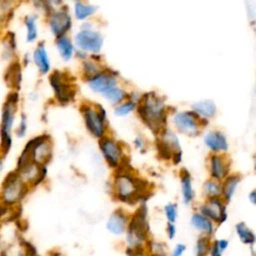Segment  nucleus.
Segmentation results:
<instances>
[{
    "label": "nucleus",
    "mask_w": 256,
    "mask_h": 256,
    "mask_svg": "<svg viewBox=\"0 0 256 256\" xmlns=\"http://www.w3.org/2000/svg\"><path fill=\"white\" fill-rule=\"evenodd\" d=\"M27 128H28L27 116H26L25 113H21V115L19 117L18 124H17L16 128L14 129L15 136L17 138H23L26 135V133H27Z\"/></svg>",
    "instance_id": "c756f323"
},
{
    "label": "nucleus",
    "mask_w": 256,
    "mask_h": 256,
    "mask_svg": "<svg viewBox=\"0 0 256 256\" xmlns=\"http://www.w3.org/2000/svg\"><path fill=\"white\" fill-rule=\"evenodd\" d=\"M4 81L13 91L21 89L22 83V66L18 60L10 62L4 72Z\"/></svg>",
    "instance_id": "9b49d317"
},
{
    "label": "nucleus",
    "mask_w": 256,
    "mask_h": 256,
    "mask_svg": "<svg viewBox=\"0 0 256 256\" xmlns=\"http://www.w3.org/2000/svg\"><path fill=\"white\" fill-rule=\"evenodd\" d=\"M204 190L209 196H217L220 192V187L216 182L213 181H207L204 184Z\"/></svg>",
    "instance_id": "2f4dec72"
},
{
    "label": "nucleus",
    "mask_w": 256,
    "mask_h": 256,
    "mask_svg": "<svg viewBox=\"0 0 256 256\" xmlns=\"http://www.w3.org/2000/svg\"><path fill=\"white\" fill-rule=\"evenodd\" d=\"M22 246H23V249H24L25 256H37V249L35 248V246L31 242H29V241H27L23 238L22 239Z\"/></svg>",
    "instance_id": "72a5a7b5"
},
{
    "label": "nucleus",
    "mask_w": 256,
    "mask_h": 256,
    "mask_svg": "<svg viewBox=\"0 0 256 256\" xmlns=\"http://www.w3.org/2000/svg\"><path fill=\"white\" fill-rule=\"evenodd\" d=\"M217 244H218V247H219V249H220L221 251L225 250V249L228 247V241H227V240H224V239L217 241Z\"/></svg>",
    "instance_id": "a19ab883"
},
{
    "label": "nucleus",
    "mask_w": 256,
    "mask_h": 256,
    "mask_svg": "<svg viewBox=\"0 0 256 256\" xmlns=\"http://www.w3.org/2000/svg\"><path fill=\"white\" fill-rule=\"evenodd\" d=\"M20 100L19 92L11 90L7 95L0 116V155L5 158L13 145L12 132L14 130L18 103Z\"/></svg>",
    "instance_id": "f257e3e1"
},
{
    "label": "nucleus",
    "mask_w": 256,
    "mask_h": 256,
    "mask_svg": "<svg viewBox=\"0 0 256 256\" xmlns=\"http://www.w3.org/2000/svg\"><path fill=\"white\" fill-rule=\"evenodd\" d=\"M146 215L147 209L144 205H142L138 208V210L132 217L128 225L127 233V241L130 244V247L139 246L146 239L148 231Z\"/></svg>",
    "instance_id": "39448f33"
},
{
    "label": "nucleus",
    "mask_w": 256,
    "mask_h": 256,
    "mask_svg": "<svg viewBox=\"0 0 256 256\" xmlns=\"http://www.w3.org/2000/svg\"><path fill=\"white\" fill-rule=\"evenodd\" d=\"M192 108L195 110V112L205 117H212L216 113L215 104L211 100H204L201 102H197L193 104Z\"/></svg>",
    "instance_id": "5701e85b"
},
{
    "label": "nucleus",
    "mask_w": 256,
    "mask_h": 256,
    "mask_svg": "<svg viewBox=\"0 0 256 256\" xmlns=\"http://www.w3.org/2000/svg\"><path fill=\"white\" fill-rule=\"evenodd\" d=\"M17 51L16 35L13 31H7L2 41L1 56L6 61H14Z\"/></svg>",
    "instance_id": "dca6fc26"
},
{
    "label": "nucleus",
    "mask_w": 256,
    "mask_h": 256,
    "mask_svg": "<svg viewBox=\"0 0 256 256\" xmlns=\"http://www.w3.org/2000/svg\"><path fill=\"white\" fill-rule=\"evenodd\" d=\"M37 256H39V255H37Z\"/></svg>",
    "instance_id": "a18cd8bd"
},
{
    "label": "nucleus",
    "mask_w": 256,
    "mask_h": 256,
    "mask_svg": "<svg viewBox=\"0 0 256 256\" xmlns=\"http://www.w3.org/2000/svg\"><path fill=\"white\" fill-rule=\"evenodd\" d=\"M201 211L204 217L208 219L210 218L218 223H222L226 220L225 208L218 199H211L201 208Z\"/></svg>",
    "instance_id": "f8f14e48"
},
{
    "label": "nucleus",
    "mask_w": 256,
    "mask_h": 256,
    "mask_svg": "<svg viewBox=\"0 0 256 256\" xmlns=\"http://www.w3.org/2000/svg\"><path fill=\"white\" fill-rule=\"evenodd\" d=\"M4 166H5V164H4V157L0 155V175H1L2 171H3V169H4Z\"/></svg>",
    "instance_id": "79ce46f5"
},
{
    "label": "nucleus",
    "mask_w": 256,
    "mask_h": 256,
    "mask_svg": "<svg viewBox=\"0 0 256 256\" xmlns=\"http://www.w3.org/2000/svg\"><path fill=\"white\" fill-rule=\"evenodd\" d=\"M134 108V103L133 102H127L123 105H120L118 106L116 109H115V113L117 115H126L128 114L130 111H132Z\"/></svg>",
    "instance_id": "f704fd0d"
},
{
    "label": "nucleus",
    "mask_w": 256,
    "mask_h": 256,
    "mask_svg": "<svg viewBox=\"0 0 256 256\" xmlns=\"http://www.w3.org/2000/svg\"><path fill=\"white\" fill-rule=\"evenodd\" d=\"M56 45H57L58 50H59L60 54L62 55L63 59L68 60L71 57L72 52H73V46H72V43L70 42V40L68 39V37H66L64 35L57 37Z\"/></svg>",
    "instance_id": "b1692460"
},
{
    "label": "nucleus",
    "mask_w": 256,
    "mask_h": 256,
    "mask_svg": "<svg viewBox=\"0 0 256 256\" xmlns=\"http://www.w3.org/2000/svg\"><path fill=\"white\" fill-rule=\"evenodd\" d=\"M90 87L97 92H102L103 94L116 86V80L114 77L108 74H98L94 78L89 80Z\"/></svg>",
    "instance_id": "f3484780"
},
{
    "label": "nucleus",
    "mask_w": 256,
    "mask_h": 256,
    "mask_svg": "<svg viewBox=\"0 0 256 256\" xmlns=\"http://www.w3.org/2000/svg\"><path fill=\"white\" fill-rule=\"evenodd\" d=\"M249 197H250V199H251V202H252V203H255V191H252L251 194L249 195Z\"/></svg>",
    "instance_id": "37998d69"
},
{
    "label": "nucleus",
    "mask_w": 256,
    "mask_h": 256,
    "mask_svg": "<svg viewBox=\"0 0 256 256\" xmlns=\"http://www.w3.org/2000/svg\"><path fill=\"white\" fill-rule=\"evenodd\" d=\"M29 186L21 179L19 174L13 170L7 173L0 186V202L9 208L19 206L27 195Z\"/></svg>",
    "instance_id": "7ed1b4c3"
},
{
    "label": "nucleus",
    "mask_w": 256,
    "mask_h": 256,
    "mask_svg": "<svg viewBox=\"0 0 256 256\" xmlns=\"http://www.w3.org/2000/svg\"><path fill=\"white\" fill-rule=\"evenodd\" d=\"M127 216L122 210H116L107 222V229L113 234H122L125 230Z\"/></svg>",
    "instance_id": "a211bd4d"
},
{
    "label": "nucleus",
    "mask_w": 256,
    "mask_h": 256,
    "mask_svg": "<svg viewBox=\"0 0 256 256\" xmlns=\"http://www.w3.org/2000/svg\"><path fill=\"white\" fill-rule=\"evenodd\" d=\"M104 96L113 103H117L120 102L124 97H125V92L124 90L118 88V87H113L110 90H108L107 92L104 93Z\"/></svg>",
    "instance_id": "7c9ffc66"
},
{
    "label": "nucleus",
    "mask_w": 256,
    "mask_h": 256,
    "mask_svg": "<svg viewBox=\"0 0 256 256\" xmlns=\"http://www.w3.org/2000/svg\"><path fill=\"white\" fill-rule=\"evenodd\" d=\"M49 25L52 33L56 35V37L63 36L71 25V19L67 10L60 9L51 13Z\"/></svg>",
    "instance_id": "1a4fd4ad"
},
{
    "label": "nucleus",
    "mask_w": 256,
    "mask_h": 256,
    "mask_svg": "<svg viewBox=\"0 0 256 256\" xmlns=\"http://www.w3.org/2000/svg\"><path fill=\"white\" fill-rule=\"evenodd\" d=\"M221 250L218 247L217 242H214L211 247V256H221Z\"/></svg>",
    "instance_id": "58836bf2"
},
{
    "label": "nucleus",
    "mask_w": 256,
    "mask_h": 256,
    "mask_svg": "<svg viewBox=\"0 0 256 256\" xmlns=\"http://www.w3.org/2000/svg\"><path fill=\"white\" fill-rule=\"evenodd\" d=\"M182 193H183L184 202L189 203L192 200L193 192L191 187V179L188 174L182 177Z\"/></svg>",
    "instance_id": "cd10ccee"
},
{
    "label": "nucleus",
    "mask_w": 256,
    "mask_h": 256,
    "mask_svg": "<svg viewBox=\"0 0 256 256\" xmlns=\"http://www.w3.org/2000/svg\"><path fill=\"white\" fill-rule=\"evenodd\" d=\"M32 59L41 74H47L50 70V60L43 42L39 43L34 49Z\"/></svg>",
    "instance_id": "4468645a"
},
{
    "label": "nucleus",
    "mask_w": 256,
    "mask_h": 256,
    "mask_svg": "<svg viewBox=\"0 0 256 256\" xmlns=\"http://www.w3.org/2000/svg\"><path fill=\"white\" fill-rule=\"evenodd\" d=\"M138 112L142 120L154 132L160 131L165 123L164 103L154 93H147L143 96Z\"/></svg>",
    "instance_id": "20e7f679"
},
{
    "label": "nucleus",
    "mask_w": 256,
    "mask_h": 256,
    "mask_svg": "<svg viewBox=\"0 0 256 256\" xmlns=\"http://www.w3.org/2000/svg\"><path fill=\"white\" fill-rule=\"evenodd\" d=\"M228 171V165L225 164V161L221 156L215 155L211 159V172L212 176L217 179L223 178Z\"/></svg>",
    "instance_id": "412c9836"
},
{
    "label": "nucleus",
    "mask_w": 256,
    "mask_h": 256,
    "mask_svg": "<svg viewBox=\"0 0 256 256\" xmlns=\"http://www.w3.org/2000/svg\"><path fill=\"white\" fill-rule=\"evenodd\" d=\"M49 82L55 92V95L59 102L62 104L67 103L73 99L75 95V89L69 82L67 76L60 71H54L49 76Z\"/></svg>",
    "instance_id": "0eeeda50"
},
{
    "label": "nucleus",
    "mask_w": 256,
    "mask_h": 256,
    "mask_svg": "<svg viewBox=\"0 0 256 256\" xmlns=\"http://www.w3.org/2000/svg\"><path fill=\"white\" fill-rule=\"evenodd\" d=\"M185 249H186V246L184 244H181V243L177 244L172 252V256H182Z\"/></svg>",
    "instance_id": "4c0bfd02"
},
{
    "label": "nucleus",
    "mask_w": 256,
    "mask_h": 256,
    "mask_svg": "<svg viewBox=\"0 0 256 256\" xmlns=\"http://www.w3.org/2000/svg\"><path fill=\"white\" fill-rule=\"evenodd\" d=\"M205 143L208 147H210L214 151L226 150L228 147L225 136L217 131L209 132L205 136Z\"/></svg>",
    "instance_id": "6ab92c4d"
},
{
    "label": "nucleus",
    "mask_w": 256,
    "mask_h": 256,
    "mask_svg": "<svg viewBox=\"0 0 256 256\" xmlns=\"http://www.w3.org/2000/svg\"><path fill=\"white\" fill-rule=\"evenodd\" d=\"M167 233H168V236H169L170 239H172L174 237V235L176 233V228H175L173 223H169L167 225Z\"/></svg>",
    "instance_id": "ea45409f"
},
{
    "label": "nucleus",
    "mask_w": 256,
    "mask_h": 256,
    "mask_svg": "<svg viewBox=\"0 0 256 256\" xmlns=\"http://www.w3.org/2000/svg\"><path fill=\"white\" fill-rule=\"evenodd\" d=\"M103 112L104 111L102 110V112L100 113L90 107H87L84 111V118H85L86 126L89 129V131L97 137L102 136V134L104 132L103 120H104L105 113H103Z\"/></svg>",
    "instance_id": "9d476101"
},
{
    "label": "nucleus",
    "mask_w": 256,
    "mask_h": 256,
    "mask_svg": "<svg viewBox=\"0 0 256 256\" xmlns=\"http://www.w3.org/2000/svg\"><path fill=\"white\" fill-rule=\"evenodd\" d=\"M76 44L85 50L98 52L102 46L103 38L100 33L91 30H82L76 35Z\"/></svg>",
    "instance_id": "6e6552de"
},
{
    "label": "nucleus",
    "mask_w": 256,
    "mask_h": 256,
    "mask_svg": "<svg viewBox=\"0 0 256 256\" xmlns=\"http://www.w3.org/2000/svg\"><path fill=\"white\" fill-rule=\"evenodd\" d=\"M191 222L196 229L203 231L208 235H210L213 232V225L211 221L201 214H194L191 218Z\"/></svg>",
    "instance_id": "4be33fe9"
},
{
    "label": "nucleus",
    "mask_w": 256,
    "mask_h": 256,
    "mask_svg": "<svg viewBox=\"0 0 256 256\" xmlns=\"http://www.w3.org/2000/svg\"><path fill=\"white\" fill-rule=\"evenodd\" d=\"M52 153V146L49 135H39L30 139L18 156L15 170H20L29 163L39 166L46 165Z\"/></svg>",
    "instance_id": "f03ea898"
},
{
    "label": "nucleus",
    "mask_w": 256,
    "mask_h": 256,
    "mask_svg": "<svg viewBox=\"0 0 256 256\" xmlns=\"http://www.w3.org/2000/svg\"><path fill=\"white\" fill-rule=\"evenodd\" d=\"M100 148L109 164L112 166L117 165L121 153L119 146L109 138H102L100 140Z\"/></svg>",
    "instance_id": "2eb2a0df"
},
{
    "label": "nucleus",
    "mask_w": 256,
    "mask_h": 256,
    "mask_svg": "<svg viewBox=\"0 0 256 256\" xmlns=\"http://www.w3.org/2000/svg\"><path fill=\"white\" fill-rule=\"evenodd\" d=\"M23 23L26 29V41L29 43L34 42L38 36L37 30V15L28 14L25 15L23 19Z\"/></svg>",
    "instance_id": "aec40b11"
},
{
    "label": "nucleus",
    "mask_w": 256,
    "mask_h": 256,
    "mask_svg": "<svg viewBox=\"0 0 256 256\" xmlns=\"http://www.w3.org/2000/svg\"><path fill=\"white\" fill-rule=\"evenodd\" d=\"M85 72L91 76V79L94 78L95 76H97L98 74H100L97 66L91 62H86L85 63Z\"/></svg>",
    "instance_id": "c9c22d12"
},
{
    "label": "nucleus",
    "mask_w": 256,
    "mask_h": 256,
    "mask_svg": "<svg viewBox=\"0 0 256 256\" xmlns=\"http://www.w3.org/2000/svg\"><path fill=\"white\" fill-rule=\"evenodd\" d=\"M210 251V240L209 237H200L196 245V256H207Z\"/></svg>",
    "instance_id": "c85d7f7f"
},
{
    "label": "nucleus",
    "mask_w": 256,
    "mask_h": 256,
    "mask_svg": "<svg viewBox=\"0 0 256 256\" xmlns=\"http://www.w3.org/2000/svg\"><path fill=\"white\" fill-rule=\"evenodd\" d=\"M10 212H11V208L5 206L4 204H2V203L0 202V221H2V220H4V219L7 220V218H8V216H9Z\"/></svg>",
    "instance_id": "e433bc0d"
},
{
    "label": "nucleus",
    "mask_w": 256,
    "mask_h": 256,
    "mask_svg": "<svg viewBox=\"0 0 256 256\" xmlns=\"http://www.w3.org/2000/svg\"><path fill=\"white\" fill-rule=\"evenodd\" d=\"M96 10V7L89 4H84L82 2H76L75 3V14L78 19H84L87 16L94 13Z\"/></svg>",
    "instance_id": "a878e982"
},
{
    "label": "nucleus",
    "mask_w": 256,
    "mask_h": 256,
    "mask_svg": "<svg viewBox=\"0 0 256 256\" xmlns=\"http://www.w3.org/2000/svg\"><path fill=\"white\" fill-rule=\"evenodd\" d=\"M152 256H158V255H155V254H152Z\"/></svg>",
    "instance_id": "c03bdc74"
},
{
    "label": "nucleus",
    "mask_w": 256,
    "mask_h": 256,
    "mask_svg": "<svg viewBox=\"0 0 256 256\" xmlns=\"http://www.w3.org/2000/svg\"><path fill=\"white\" fill-rule=\"evenodd\" d=\"M165 213H166V217L169 220L170 223H173L176 220L177 217V209H176V205L175 204H167L165 206Z\"/></svg>",
    "instance_id": "473e14b6"
},
{
    "label": "nucleus",
    "mask_w": 256,
    "mask_h": 256,
    "mask_svg": "<svg viewBox=\"0 0 256 256\" xmlns=\"http://www.w3.org/2000/svg\"><path fill=\"white\" fill-rule=\"evenodd\" d=\"M174 123L178 129L187 134H194L197 132L198 124L192 113L181 112L175 115Z\"/></svg>",
    "instance_id": "ddd939ff"
},
{
    "label": "nucleus",
    "mask_w": 256,
    "mask_h": 256,
    "mask_svg": "<svg viewBox=\"0 0 256 256\" xmlns=\"http://www.w3.org/2000/svg\"><path fill=\"white\" fill-rule=\"evenodd\" d=\"M236 231H237V234H238L239 238L241 239V241L244 244H250V245L254 244V242H255V235L245 225V223H243V222L238 223L236 225Z\"/></svg>",
    "instance_id": "393cba45"
},
{
    "label": "nucleus",
    "mask_w": 256,
    "mask_h": 256,
    "mask_svg": "<svg viewBox=\"0 0 256 256\" xmlns=\"http://www.w3.org/2000/svg\"><path fill=\"white\" fill-rule=\"evenodd\" d=\"M140 182L141 181L127 175L117 176L115 186L119 199L129 203L135 202L140 197L141 191L144 187Z\"/></svg>",
    "instance_id": "423d86ee"
},
{
    "label": "nucleus",
    "mask_w": 256,
    "mask_h": 256,
    "mask_svg": "<svg viewBox=\"0 0 256 256\" xmlns=\"http://www.w3.org/2000/svg\"><path fill=\"white\" fill-rule=\"evenodd\" d=\"M239 180H240L239 177H237V176H231V177H229V178L225 181V183H224V185H223V188H222V192H223V194H224V196H225V198H226L227 200H229V199L231 198V196L233 195L234 190H235L236 185H237V183L239 182Z\"/></svg>",
    "instance_id": "bb28decb"
}]
</instances>
